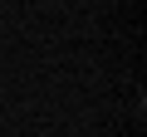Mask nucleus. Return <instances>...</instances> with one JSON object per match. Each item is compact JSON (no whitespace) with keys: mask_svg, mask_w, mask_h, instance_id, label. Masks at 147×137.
Returning a JSON list of instances; mask_svg holds the SVG:
<instances>
[]
</instances>
